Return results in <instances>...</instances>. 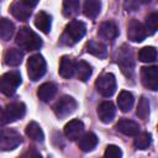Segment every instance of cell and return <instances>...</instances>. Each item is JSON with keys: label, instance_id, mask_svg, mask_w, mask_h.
I'll return each instance as SVG.
<instances>
[{"label": "cell", "instance_id": "cell-1", "mask_svg": "<svg viewBox=\"0 0 158 158\" xmlns=\"http://www.w3.org/2000/svg\"><path fill=\"white\" fill-rule=\"evenodd\" d=\"M16 44L25 51H36L41 48L42 40L30 27H22L16 35Z\"/></svg>", "mask_w": 158, "mask_h": 158}, {"label": "cell", "instance_id": "cell-2", "mask_svg": "<svg viewBox=\"0 0 158 158\" xmlns=\"http://www.w3.org/2000/svg\"><path fill=\"white\" fill-rule=\"evenodd\" d=\"M85 25L79 20H72L64 28V32L60 37V42L65 46H73L79 42L85 35Z\"/></svg>", "mask_w": 158, "mask_h": 158}, {"label": "cell", "instance_id": "cell-3", "mask_svg": "<svg viewBox=\"0 0 158 158\" xmlns=\"http://www.w3.org/2000/svg\"><path fill=\"white\" fill-rule=\"evenodd\" d=\"M21 84V75L19 72L12 70L0 75V93L11 96Z\"/></svg>", "mask_w": 158, "mask_h": 158}, {"label": "cell", "instance_id": "cell-4", "mask_svg": "<svg viewBox=\"0 0 158 158\" xmlns=\"http://www.w3.org/2000/svg\"><path fill=\"white\" fill-rule=\"evenodd\" d=\"M22 142L21 135L14 128H4L0 131V151L9 152L19 147Z\"/></svg>", "mask_w": 158, "mask_h": 158}, {"label": "cell", "instance_id": "cell-5", "mask_svg": "<svg viewBox=\"0 0 158 158\" xmlns=\"http://www.w3.org/2000/svg\"><path fill=\"white\" fill-rule=\"evenodd\" d=\"M47 64L41 54H33L27 60V75L32 81L38 80L46 73Z\"/></svg>", "mask_w": 158, "mask_h": 158}, {"label": "cell", "instance_id": "cell-6", "mask_svg": "<svg viewBox=\"0 0 158 158\" xmlns=\"http://www.w3.org/2000/svg\"><path fill=\"white\" fill-rule=\"evenodd\" d=\"M36 5H37V1H30V0L14 1L10 6V12L19 21H27L31 16L32 7H35Z\"/></svg>", "mask_w": 158, "mask_h": 158}, {"label": "cell", "instance_id": "cell-7", "mask_svg": "<svg viewBox=\"0 0 158 158\" xmlns=\"http://www.w3.org/2000/svg\"><path fill=\"white\" fill-rule=\"evenodd\" d=\"M95 86L102 96L110 98L116 90V78L112 73H105L98 78V80L95 81Z\"/></svg>", "mask_w": 158, "mask_h": 158}, {"label": "cell", "instance_id": "cell-8", "mask_svg": "<svg viewBox=\"0 0 158 158\" xmlns=\"http://www.w3.org/2000/svg\"><path fill=\"white\" fill-rule=\"evenodd\" d=\"M77 101L74 98L69 96V95H64L62 96L54 105L53 110H54V114L57 117L59 118H64L67 116H69L70 114H73L77 109Z\"/></svg>", "mask_w": 158, "mask_h": 158}, {"label": "cell", "instance_id": "cell-9", "mask_svg": "<svg viewBox=\"0 0 158 158\" xmlns=\"http://www.w3.org/2000/svg\"><path fill=\"white\" fill-rule=\"evenodd\" d=\"M117 64L120 65L122 73L127 77H131L133 73L135 68V62L132 58L131 49L126 46H122L121 49L118 51V57H117Z\"/></svg>", "mask_w": 158, "mask_h": 158}, {"label": "cell", "instance_id": "cell-10", "mask_svg": "<svg viewBox=\"0 0 158 158\" xmlns=\"http://www.w3.org/2000/svg\"><path fill=\"white\" fill-rule=\"evenodd\" d=\"M141 80L147 89L156 91L158 89V68L156 65L143 67L141 69Z\"/></svg>", "mask_w": 158, "mask_h": 158}, {"label": "cell", "instance_id": "cell-11", "mask_svg": "<svg viewBox=\"0 0 158 158\" xmlns=\"http://www.w3.org/2000/svg\"><path fill=\"white\" fill-rule=\"evenodd\" d=\"M147 36L148 35H147L146 28H144L142 22H139L136 19H133L128 22V25H127V37H128L130 41L142 42Z\"/></svg>", "mask_w": 158, "mask_h": 158}, {"label": "cell", "instance_id": "cell-12", "mask_svg": "<svg viewBox=\"0 0 158 158\" xmlns=\"http://www.w3.org/2000/svg\"><path fill=\"white\" fill-rule=\"evenodd\" d=\"M84 133V123L80 120H70L65 126H64V135L70 141H77L79 139Z\"/></svg>", "mask_w": 158, "mask_h": 158}, {"label": "cell", "instance_id": "cell-13", "mask_svg": "<svg viewBox=\"0 0 158 158\" xmlns=\"http://www.w3.org/2000/svg\"><path fill=\"white\" fill-rule=\"evenodd\" d=\"M116 114V107L111 101H102L98 106V116L101 122L109 123L114 120Z\"/></svg>", "mask_w": 158, "mask_h": 158}, {"label": "cell", "instance_id": "cell-14", "mask_svg": "<svg viewBox=\"0 0 158 158\" xmlns=\"http://www.w3.org/2000/svg\"><path fill=\"white\" fill-rule=\"evenodd\" d=\"M25 112H26V106L22 102H11L5 109L6 121L14 122V121L21 118L25 115Z\"/></svg>", "mask_w": 158, "mask_h": 158}, {"label": "cell", "instance_id": "cell-15", "mask_svg": "<svg viewBox=\"0 0 158 158\" xmlns=\"http://www.w3.org/2000/svg\"><path fill=\"white\" fill-rule=\"evenodd\" d=\"M99 36L106 41H114L118 36V28L114 21H105L99 27Z\"/></svg>", "mask_w": 158, "mask_h": 158}, {"label": "cell", "instance_id": "cell-16", "mask_svg": "<svg viewBox=\"0 0 158 158\" xmlns=\"http://www.w3.org/2000/svg\"><path fill=\"white\" fill-rule=\"evenodd\" d=\"M116 128L118 132L126 136H137L139 133V125L136 121L122 118L116 123Z\"/></svg>", "mask_w": 158, "mask_h": 158}, {"label": "cell", "instance_id": "cell-17", "mask_svg": "<svg viewBox=\"0 0 158 158\" xmlns=\"http://www.w3.org/2000/svg\"><path fill=\"white\" fill-rule=\"evenodd\" d=\"M75 74V63L68 56H63L59 62V75L64 79H70Z\"/></svg>", "mask_w": 158, "mask_h": 158}, {"label": "cell", "instance_id": "cell-18", "mask_svg": "<svg viewBox=\"0 0 158 158\" xmlns=\"http://www.w3.org/2000/svg\"><path fill=\"white\" fill-rule=\"evenodd\" d=\"M98 142H99V139H98L96 135L93 132H88V133H84L78 139V146L83 152H90L96 147Z\"/></svg>", "mask_w": 158, "mask_h": 158}, {"label": "cell", "instance_id": "cell-19", "mask_svg": "<svg viewBox=\"0 0 158 158\" xmlns=\"http://www.w3.org/2000/svg\"><path fill=\"white\" fill-rule=\"evenodd\" d=\"M86 52L98 57V58H106L107 57V48L106 46L100 42V41H96V40H90L88 43H86Z\"/></svg>", "mask_w": 158, "mask_h": 158}, {"label": "cell", "instance_id": "cell-20", "mask_svg": "<svg viewBox=\"0 0 158 158\" xmlns=\"http://www.w3.org/2000/svg\"><path fill=\"white\" fill-rule=\"evenodd\" d=\"M23 53L17 48H9L4 54V62L9 67H17L21 64Z\"/></svg>", "mask_w": 158, "mask_h": 158}, {"label": "cell", "instance_id": "cell-21", "mask_svg": "<svg viewBox=\"0 0 158 158\" xmlns=\"http://www.w3.org/2000/svg\"><path fill=\"white\" fill-rule=\"evenodd\" d=\"M56 93H57V86L53 83H43L37 90V96L40 98V100L48 102L54 98Z\"/></svg>", "mask_w": 158, "mask_h": 158}, {"label": "cell", "instance_id": "cell-22", "mask_svg": "<svg viewBox=\"0 0 158 158\" xmlns=\"http://www.w3.org/2000/svg\"><path fill=\"white\" fill-rule=\"evenodd\" d=\"M35 26L43 33H48L52 26V17L47 12L40 11L35 17Z\"/></svg>", "mask_w": 158, "mask_h": 158}, {"label": "cell", "instance_id": "cell-23", "mask_svg": "<svg viewBox=\"0 0 158 158\" xmlns=\"http://www.w3.org/2000/svg\"><path fill=\"white\" fill-rule=\"evenodd\" d=\"M133 95L130 93V91H126V90H122L120 94H118V98H117V105H118V109L122 111V112H128L132 106H133Z\"/></svg>", "mask_w": 158, "mask_h": 158}, {"label": "cell", "instance_id": "cell-24", "mask_svg": "<svg viewBox=\"0 0 158 158\" xmlns=\"http://www.w3.org/2000/svg\"><path fill=\"white\" fill-rule=\"evenodd\" d=\"M25 132H26V135H27L31 139H33V141H36V142H42V141L44 139V133H43L41 126H40L37 122H35V121H31V122L26 126Z\"/></svg>", "mask_w": 158, "mask_h": 158}, {"label": "cell", "instance_id": "cell-25", "mask_svg": "<svg viewBox=\"0 0 158 158\" xmlns=\"http://www.w3.org/2000/svg\"><path fill=\"white\" fill-rule=\"evenodd\" d=\"M101 10V2L98 0H86L83 5V12L89 19H95Z\"/></svg>", "mask_w": 158, "mask_h": 158}, {"label": "cell", "instance_id": "cell-26", "mask_svg": "<svg viewBox=\"0 0 158 158\" xmlns=\"http://www.w3.org/2000/svg\"><path fill=\"white\" fill-rule=\"evenodd\" d=\"M14 32H15L14 23L6 17L0 19V38L4 41H10V38L14 36Z\"/></svg>", "mask_w": 158, "mask_h": 158}, {"label": "cell", "instance_id": "cell-27", "mask_svg": "<svg viewBox=\"0 0 158 158\" xmlns=\"http://www.w3.org/2000/svg\"><path fill=\"white\" fill-rule=\"evenodd\" d=\"M91 65L85 62V60H79L78 63H75V74L78 77V79H80L81 81H86L90 75H91Z\"/></svg>", "mask_w": 158, "mask_h": 158}, {"label": "cell", "instance_id": "cell-28", "mask_svg": "<svg viewBox=\"0 0 158 158\" xmlns=\"http://www.w3.org/2000/svg\"><path fill=\"white\" fill-rule=\"evenodd\" d=\"M138 59L143 63H153L157 59V49L152 46H147L139 49Z\"/></svg>", "mask_w": 158, "mask_h": 158}, {"label": "cell", "instance_id": "cell-29", "mask_svg": "<svg viewBox=\"0 0 158 158\" xmlns=\"http://www.w3.org/2000/svg\"><path fill=\"white\" fill-rule=\"evenodd\" d=\"M151 143H152V136L148 132L138 133L133 142V144L137 149H147L151 146Z\"/></svg>", "mask_w": 158, "mask_h": 158}, {"label": "cell", "instance_id": "cell-30", "mask_svg": "<svg viewBox=\"0 0 158 158\" xmlns=\"http://www.w3.org/2000/svg\"><path fill=\"white\" fill-rule=\"evenodd\" d=\"M80 2L78 0H65L63 2V15L65 17H72L78 14Z\"/></svg>", "mask_w": 158, "mask_h": 158}, {"label": "cell", "instance_id": "cell-31", "mask_svg": "<svg viewBox=\"0 0 158 158\" xmlns=\"http://www.w3.org/2000/svg\"><path fill=\"white\" fill-rule=\"evenodd\" d=\"M146 28L147 35H153L156 33L157 28H158V12L153 11L151 12L147 17H146V23L143 25Z\"/></svg>", "mask_w": 158, "mask_h": 158}, {"label": "cell", "instance_id": "cell-32", "mask_svg": "<svg viewBox=\"0 0 158 158\" xmlns=\"http://www.w3.org/2000/svg\"><path fill=\"white\" fill-rule=\"evenodd\" d=\"M136 115L139 118H147V116L149 115V101L147 98L141 96L138 105H137V110H136Z\"/></svg>", "mask_w": 158, "mask_h": 158}, {"label": "cell", "instance_id": "cell-33", "mask_svg": "<svg viewBox=\"0 0 158 158\" xmlns=\"http://www.w3.org/2000/svg\"><path fill=\"white\" fill-rule=\"evenodd\" d=\"M104 158H122V151L115 144H109L105 149Z\"/></svg>", "mask_w": 158, "mask_h": 158}, {"label": "cell", "instance_id": "cell-34", "mask_svg": "<svg viewBox=\"0 0 158 158\" xmlns=\"http://www.w3.org/2000/svg\"><path fill=\"white\" fill-rule=\"evenodd\" d=\"M21 158H42V157H41V154H40L37 151H35V149H28V151H26V152L21 156Z\"/></svg>", "mask_w": 158, "mask_h": 158}, {"label": "cell", "instance_id": "cell-35", "mask_svg": "<svg viewBox=\"0 0 158 158\" xmlns=\"http://www.w3.org/2000/svg\"><path fill=\"white\" fill-rule=\"evenodd\" d=\"M123 6H125V9L127 11H136L138 9V2H136V1H126L123 4Z\"/></svg>", "mask_w": 158, "mask_h": 158}, {"label": "cell", "instance_id": "cell-36", "mask_svg": "<svg viewBox=\"0 0 158 158\" xmlns=\"http://www.w3.org/2000/svg\"><path fill=\"white\" fill-rule=\"evenodd\" d=\"M5 123H7L6 121V115H5V109H2L0 106V126H4Z\"/></svg>", "mask_w": 158, "mask_h": 158}]
</instances>
